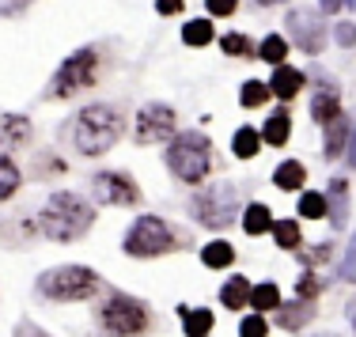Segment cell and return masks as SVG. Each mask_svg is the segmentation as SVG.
<instances>
[{
	"label": "cell",
	"mask_w": 356,
	"mask_h": 337,
	"mask_svg": "<svg viewBox=\"0 0 356 337\" xmlns=\"http://www.w3.org/2000/svg\"><path fill=\"white\" fill-rule=\"evenodd\" d=\"M266 99H269V83H261V80L243 83V106H261Z\"/></svg>",
	"instance_id": "cell-33"
},
{
	"label": "cell",
	"mask_w": 356,
	"mask_h": 337,
	"mask_svg": "<svg viewBox=\"0 0 356 337\" xmlns=\"http://www.w3.org/2000/svg\"><path fill=\"white\" fill-rule=\"evenodd\" d=\"M300 216L322 220V216H326V197H322V193H303L300 197Z\"/></svg>",
	"instance_id": "cell-31"
},
{
	"label": "cell",
	"mask_w": 356,
	"mask_h": 337,
	"mask_svg": "<svg viewBox=\"0 0 356 337\" xmlns=\"http://www.w3.org/2000/svg\"><path fill=\"white\" fill-rule=\"evenodd\" d=\"M250 307H254V311H273V307H281V292H277V284L266 281V284H258V288H250Z\"/></svg>",
	"instance_id": "cell-25"
},
{
	"label": "cell",
	"mask_w": 356,
	"mask_h": 337,
	"mask_svg": "<svg viewBox=\"0 0 356 337\" xmlns=\"http://www.w3.org/2000/svg\"><path fill=\"white\" fill-rule=\"evenodd\" d=\"M220 46H224V54H232V57H254V46H250L247 35H224Z\"/></svg>",
	"instance_id": "cell-32"
},
{
	"label": "cell",
	"mask_w": 356,
	"mask_h": 337,
	"mask_svg": "<svg viewBox=\"0 0 356 337\" xmlns=\"http://www.w3.org/2000/svg\"><path fill=\"white\" fill-rule=\"evenodd\" d=\"M182 42L186 46H209V42H213V23L209 19H190L182 27Z\"/></svg>",
	"instance_id": "cell-26"
},
{
	"label": "cell",
	"mask_w": 356,
	"mask_h": 337,
	"mask_svg": "<svg viewBox=\"0 0 356 337\" xmlns=\"http://www.w3.org/2000/svg\"><path fill=\"white\" fill-rule=\"evenodd\" d=\"M167 167L178 174L182 182H201L209 179V167H213V145H209L201 133H178L171 137V148H167Z\"/></svg>",
	"instance_id": "cell-3"
},
{
	"label": "cell",
	"mask_w": 356,
	"mask_h": 337,
	"mask_svg": "<svg viewBox=\"0 0 356 337\" xmlns=\"http://www.w3.org/2000/svg\"><path fill=\"white\" fill-rule=\"evenodd\" d=\"M38 292L46 299H91L99 292V277L83 265H61V269H49V273L38 277Z\"/></svg>",
	"instance_id": "cell-4"
},
{
	"label": "cell",
	"mask_w": 356,
	"mask_h": 337,
	"mask_svg": "<svg viewBox=\"0 0 356 337\" xmlns=\"http://www.w3.org/2000/svg\"><path fill=\"white\" fill-rule=\"evenodd\" d=\"M341 277H345V281H356V235H353V243H349V254H345Z\"/></svg>",
	"instance_id": "cell-37"
},
{
	"label": "cell",
	"mask_w": 356,
	"mask_h": 337,
	"mask_svg": "<svg viewBox=\"0 0 356 337\" xmlns=\"http://www.w3.org/2000/svg\"><path fill=\"white\" fill-rule=\"evenodd\" d=\"M273 179H277V186H281V190H300V186H303V179H307V171H303L300 159H288V163L277 167Z\"/></svg>",
	"instance_id": "cell-21"
},
{
	"label": "cell",
	"mask_w": 356,
	"mask_h": 337,
	"mask_svg": "<svg viewBox=\"0 0 356 337\" xmlns=\"http://www.w3.org/2000/svg\"><path fill=\"white\" fill-rule=\"evenodd\" d=\"M269 334V326H266V318L261 315H250V318H243V326H239V337H266Z\"/></svg>",
	"instance_id": "cell-35"
},
{
	"label": "cell",
	"mask_w": 356,
	"mask_h": 337,
	"mask_svg": "<svg viewBox=\"0 0 356 337\" xmlns=\"http://www.w3.org/2000/svg\"><path fill=\"white\" fill-rule=\"evenodd\" d=\"M261 148V133H254L250 125H243V129H235V140H232V151L239 159H254Z\"/></svg>",
	"instance_id": "cell-20"
},
{
	"label": "cell",
	"mask_w": 356,
	"mask_h": 337,
	"mask_svg": "<svg viewBox=\"0 0 356 337\" xmlns=\"http://www.w3.org/2000/svg\"><path fill=\"white\" fill-rule=\"evenodd\" d=\"M284 54H288V38H281V35H269L258 46V57L269 61V65H284Z\"/></svg>",
	"instance_id": "cell-29"
},
{
	"label": "cell",
	"mask_w": 356,
	"mask_h": 337,
	"mask_svg": "<svg viewBox=\"0 0 356 337\" xmlns=\"http://www.w3.org/2000/svg\"><path fill=\"white\" fill-rule=\"evenodd\" d=\"M148 318H152L148 307L133 296H114L99 311V322H103L106 337H140L148 330Z\"/></svg>",
	"instance_id": "cell-5"
},
{
	"label": "cell",
	"mask_w": 356,
	"mask_h": 337,
	"mask_svg": "<svg viewBox=\"0 0 356 337\" xmlns=\"http://www.w3.org/2000/svg\"><path fill=\"white\" fill-rule=\"evenodd\" d=\"M303 88V72L300 69H288V65H277L273 80H269V91H273L277 99H296Z\"/></svg>",
	"instance_id": "cell-13"
},
{
	"label": "cell",
	"mask_w": 356,
	"mask_h": 337,
	"mask_svg": "<svg viewBox=\"0 0 356 337\" xmlns=\"http://www.w3.org/2000/svg\"><path fill=\"white\" fill-rule=\"evenodd\" d=\"M349 167H356V129L349 133Z\"/></svg>",
	"instance_id": "cell-42"
},
{
	"label": "cell",
	"mask_w": 356,
	"mask_h": 337,
	"mask_svg": "<svg viewBox=\"0 0 356 337\" xmlns=\"http://www.w3.org/2000/svg\"><path fill=\"white\" fill-rule=\"evenodd\" d=\"M15 337H46V334H42V330H38V326H31V322H23V326H19V330H15Z\"/></svg>",
	"instance_id": "cell-40"
},
{
	"label": "cell",
	"mask_w": 356,
	"mask_h": 337,
	"mask_svg": "<svg viewBox=\"0 0 356 337\" xmlns=\"http://www.w3.org/2000/svg\"><path fill=\"white\" fill-rule=\"evenodd\" d=\"M330 224H334L337 231L349 224V186H345V179L330 182Z\"/></svg>",
	"instance_id": "cell-14"
},
{
	"label": "cell",
	"mask_w": 356,
	"mask_h": 337,
	"mask_svg": "<svg viewBox=\"0 0 356 337\" xmlns=\"http://www.w3.org/2000/svg\"><path fill=\"white\" fill-rule=\"evenodd\" d=\"M273 239L281 243L284 250H292V247H300L303 243V231H300V220H277L273 224Z\"/></svg>",
	"instance_id": "cell-27"
},
{
	"label": "cell",
	"mask_w": 356,
	"mask_h": 337,
	"mask_svg": "<svg viewBox=\"0 0 356 337\" xmlns=\"http://www.w3.org/2000/svg\"><path fill=\"white\" fill-rule=\"evenodd\" d=\"M178 117L167 103H148L137 114V145H163V140L175 137Z\"/></svg>",
	"instance_id": "cell-9"
},
{
	"label": "cell",
	"mask_w": 356,
	"mask_h": 337,
	"mask_svg": "<svg viewBox=\"0 0 356 337\" xmlns=\"http://www.w3.org/2000/svg\"><path fill=\"white\" fill-rule=\"evenodd\" d=\"M311 315H315V307H311V299L284 303V307H281V315H277V326H281V330H300L303 322H311Z\"/></svg>",
	"instance_id": "cell-15"
},
{
	"label": "cell",
	"mask_w": 356,
	"mask_h": 337,
	"mask_svg": "<svg viewBox=\"0 0 356 337\" xmlns=\"http://www.w3.org/2000/svg\"><path fill=\"white\" fill-rule=\"evenodd\" d=\"M205 4H209V15H232L239 0H205Z\"/></svg>",
	"instance_id": "cell-38"
},
{
	"label": "cell",
	"mask_w": 356,
	"mask_h": 337,
	"mask_svg": "<svg viewBox=\"0 0 356 337\" xmlns=\"http://www.w3.org/2000/svg\"><path fill=\"white\" fill-rule=\"evenodd\" d=\"M341 114V103H337V95L334 91H322V95H315V103H311V117H315V122H334V117Z\"/></svg>",
	"instance_id": "cell-24"
},
{
	"label": "cell",
	"mask_w": 356,
	"mask_h": 337,
	"mask_svg": "<svg viewBox=\"0 0 356 337\" xmlns=\"http://www.w3.org/2000/svg\"><path fill=\"white\" fill-rule=\"evenodd\" d=\"M95 220V208L88 201H80L76 193H54L42 208V231L57 243H72Z\"/></svg>",
	"instance_id": "cell-2"
},
{
	"label": "cell",
	"mask_w": 356,
	"mask_h": 337,
	"mask_svg": "<svg viewBox=\"0 0 356 337\" xmlns=\"http://www.w3.org/2000/svg\"><path fill=\"white\" fill-rule=\"evenodd\" d=\"M220 303H224L227 311H239L243 303H250V281L247 277H232V281L220 288Z\"/></svg>",
	"instance_id": "cell-17"
},
{
	"label": "cell",
	"mask_w": 356,
	"mask_h": 337,
	"mask_svg": "<svg viewBox=\"0 0 356 337\" xmlns=\"http://www.w3.org/2000/svg\"><path fill=\"white\" fill-rule=\"evenodd\" d=\"M341 8H345V0H322V12H341Z\"/></svg>",
	"instance_id": "cell-41"
},
{
	"label": "cell",
	"mask_w": 356,
	"mask_h": 337,
	"mask_svg": "<svg viewBox=\"0 0 356 337\" xmlns=\"http://www.w3.org/2000/svg\"><path fill=\"white\" fill-rule=\"evenodd\" d=\"M322 288H326V281L315 277V269H303L300 281H296V296H300V299H315Z\"/></svg>",
	"instance_id": "cell-30"
},
{
	"label": "cell",
	"mask_w": 356,
	"mask_h": 337,
	"mask_svg": "<svg viewBox=\"0 0 356 337\" xmlns=\"http://www.w3.org/2000/svg\"><path fill=\"white\" fill-rule=\"evenodd\" d=\"M178 247V235L167 227V220L159 216H140L125 235V254L133 258H156V254H171Z\"/></svg>",
	"instance_id": "cell-6"
},
{
	"label": "cell",
	"mask_w": 356,
	"mask_h": 337,
	"mask_svg": "<svg viewBox=\"0 0 356 337\" xmlns=\"http://www.w3.org/2000/svg\"><path fill=\"white\" fill-rule=\"evenodd\" d=\"M261 8H269V4H284V0H258Z\"/></svg>",
	"instance_id": "cell-43"
},
{
	"label": "cell",
	"mask_w": 356,
	"mask_h": 337,
	"mask_svg": "<svg viewBox=\"0 0 356 337\" xmlns=\"http://www.w3.org/2000/svg\"><path fill=\"white\" fill-rule=\"evenodd\" d=\"M95 49H76L69 61H61V69L54 76V95L57 99H69L76 91H83L91 80H95Z\"/></svg>",
	"instance_id": "cell-8"
},
{
	"label": "cell",
	"mask_w": 356,
	"mask_h": 337,
	"mask_svg": "<svg viewBox=\"0 0 356 337\" xmlns=\"http://www.w3.org/2000/svg\"><path fill=\"white\" fill-rule=\"evenodd\" d=\"M288 133H292V117H288V110H273L266 122V129H261V140H266L269 148H281L288 140Z\"/></svg>",
	"instance_id": "cell-16"
},
{
	"label": "cell",
	"mask_w": 356,
	"mask_h": 337,
	"mask_svg": "<svg viewBox=\"0 0 356 337\" xmlns=\"http://www.w3.org/2000/svg\"><path fill=\"white\" fill-rule=\"evenodd\" d=\"M330 254H334V239H330V243H318V247H311V250H303V265H307V269H315V265H322V262H326V258Z\"/></svg>",
	"instance_id": "cell-34"
},
{
	"label": "cell",
	"mask_w": 356,
	"mask_h": 337,
	"mask_svg": "<svg viewBox=\"0 0 356 337\" xmlns=\"http://www.w3.org/2000/svg\"><path fill=\"white\" fill-rule=\"evenodd\" d=\"M118 137H122V114L106 103L80 110L72 122V145L80 156H103L118 145Z\"/></svg>",
	"instance_id": "cell-1"
},
{
	"label": "cell",
	"mask_w": 356,
	"mask_h": 337,
	"mask_svg": "<svg viewBox=\"0 0 356 337\" xmlns=\"http://www.w3.org/2000/svg\"><path fill=\"white\" fill-rule=\"evenodd\" d=\"M95 197L103 201V205H137L140 190H137V182H133L129 174L106 171V174H99V179H95Z\"/></svg>",
	"instance_id": "cell-11"
},
{
	"label": "cell",
	"mask_w": 356,
	"mask_h": 337,
	"mask_svg": "<svg viewBox=\"0 0 356 337\" xmlns=\"http://www.w3.org/2000/svg\"><path fill=\"white\" fill-rule=\"evenodd\" d=\"M345 145H349V129H345V117L337 114L334 122H326V159H337L345 151Z\"/></svg>",
	"instance_id": "cell-19"
},
{
	"label": "cell",
	"mask_w": 356,
	"mask_h": 337,
	"mask_svg": "<svg viewBox=\"0 0 356 337\" xmlns=\"http://www.w3.org/2000/svg\"><path fill=\"white\" fill-rule=\"evenodd\" d=\"M334 38L341 42V46H356V23H337Z\"/></svg>",
	"instance_id": "cell-36"
},
{
	"label": "cell",
	"mask_w": 356,
	"mask_h": 337,
	"mask_svg": "<svg viewBox=\"0 0 356 337\" xmlns=\"http://www.w3.org/2000/svg\"><path fill=\"white\" fill-rule=\"evenodd\" d=\"M178 315H182L186 334H190V337H209V330H213V311H209V307H201V311L178 307Z\"/></svg>",
	"instance_id": "cell-18"
},
{
	"label": "cell",
	"mask_w": 356,
	"mask_h": 337,
	"mask_svg": "<svg viewBox=\"0 0 356 337\" xmlns=\"http://www.w3.org/2000/svg\"><path fill=\"white\" fill-rule=\"evenodd\" d=\"M15 190H19V167L8 156H0V201H8Z\"/></svg>",
	"instance_id": "cell-28"
},
{
	"label": "cell",
	"mask_w": 356,
	"mask_h": 337,
	"mask_svg": "<svg viewBox=\"0 0 356 337\" xmlns=\"http://www.w3.org/2000/svg\"><path fill=\"white\" fill-rule=\"evenodd\" d=\"M190 208L205 227H216L220 231V227H227L239 216V197H235L232 186H209L205 193H197V197L190 201Z\"/></svg>",
	"instance_id": "cell-7"
},
{
	"label": "cell",
	"mask_w": 356,
	"mask_h": 337,
	"mask_svg": "<svg viewBox=\"0 0 356 337\" xmlns=\"http://www.w3.org/2000/svg\"><path fill=\"white\" fill-rule=\"evenodd\" d=\"M31 140V122L19 114H0V145L8 148H19Z\"/></svg>",
	"instance_id": "cell-12"
},
{
	"label": "cell",
	"mask_w": 356,
	"mask_h": 337,
	"mask_svg": "<svg viewBox=\"0 0 356 337\" xmlns=\"http://www.w3.org/2000/svg\"><path fill=\"white\" fill-rule=\"evenodd\" d=\"M288 35L292 42L303 49V54H322V46H326V23L318 19V12H311V8H296V12H288Z\"/></svg>",
	"instance_id": "cell-10"
},
{
	"label": "cell",
	"mask_w": 356,
	"mask_h": 337,
	"mask_svg": "<svg viewBox=\"0 0 356 337\" xmlns=\"http://www.w3.org/2000/svg\"><path fill=\"white\" fill-rule=\"evenodd\" d=\"M273 227V216H269L266 205H247V213H243V231L247 235H261Z\"/></svg>",
	"instance_id": "cell-22"
},
{
	"label": "cell",
	"mask_w": 356,
	"mask_h": 337,
	"mask_svg": "<svg viewBox=\"0 0 356 337\" xmlns=\"http://www.w3.org/2000/svg\"><path fill=\"white\" fill-rule=\"evenodd\" d=\"M182 4H186V0H156V12L159 15H178V12H182Z\"/></svg>",
	"instance_id": "cell-39"
},
{
	"label": "cell",
	"mask_w": 356,
	"mask_h": 337,
	"mask_svg": "<svg viewBox=\"0 0 356 337\" xmlns=\"http://www.w3.org/2000/svg\"><path fill=\"white\" fill-rule=\"evenodd\" d=\"M232 258H235V250H232V243H224V239L209 243V247L201 250V262H205L209 269H224V265H232Z\"/></svg>",
	"instance_id": "cell-23"
}]
</instances>
